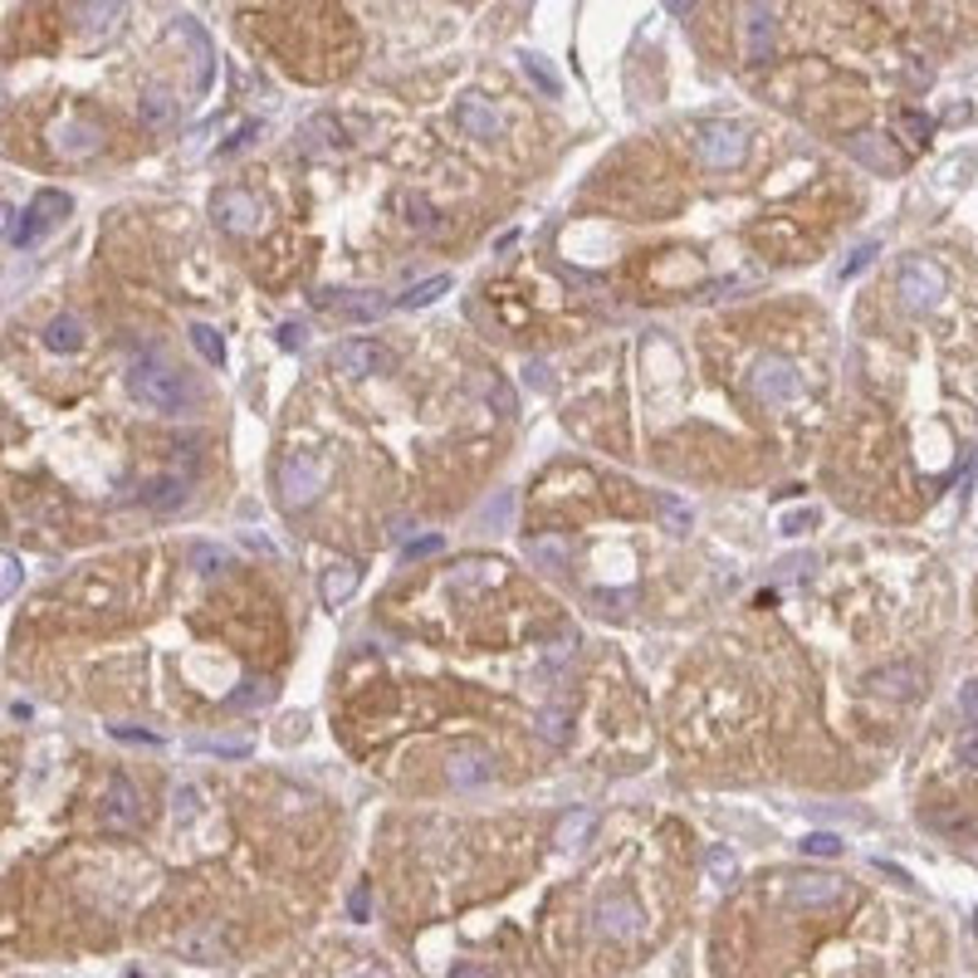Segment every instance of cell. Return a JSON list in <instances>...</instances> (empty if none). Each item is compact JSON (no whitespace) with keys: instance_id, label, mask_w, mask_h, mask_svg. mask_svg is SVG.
I'll return each mask as SVG.
<instances>
[{"instance_id":"9","label":"cell","mask_w":978,"mask_h":978,"mask_svg":"<svg viewBox=\"0 0 978 978\" xmlns=\"http://www.w3.org/2000/svg\"><path fill=\"white\" fill-rule=\"evenodd\" d=\"M866 690L881 695V700H915L925 690V671L915 661H890V665H881V671L866 675Z\"/></svg>"},{"instance_id":"37","label":"cell","mask_w":978,"mask_h":978,"mask_svg":"<svg viewBox=\"0 0 978 978\" xmlns=\"http://www.w3.org/2000/svg\"><path fill=\"white\" fill-rule=\"evenodd\" d=\"M490 402L500 406L504 416H518V396H514L510 382H500V377H494V382H490Z\"/></svg>"},{"instance_id":"41","label":"cell","mask_w":978,"mask_h":978,"mask_svg":"<svg viewBox=\"0 0 978 978\" xmlns=\"http://www.w3.org/2000/svg\"><path fill=\"white\" fill-rule=\"evenodd\" d=\"M539 734L549 739V744H563V739H567V729H563V714H559V710H549V714H543V720H539Z\"/></svg>"},{"instance_id":"22","label":"cell","mask_w":978,"mask_h":978,"mask_svg":"<svg viewBox=\"0 0 978 978\" xmlns=\"http://www.w3.org/2000/svg\"><path fill=\"white\" fill-rule=\"evenodd\" d=\"M142 504L157 514L181 510V504H187V480H152V485L142 490Z\"/></svg>"},{"instance_id":"31","label":"cell","mask_w":978,"mask_h":978,"mask_svg":"<svg viewBox=\"0 0 978 978\" xmlns=\"http://www.w3.org/2000/svg\"><path fill=\"white\" fill-rule=\"evenodd\" d=\"M138 108H142V118H147V122H152V128H167V122H171V118H177V103H171V98H167V93H147V98H142V103H138Z\"/></svg>"},{"instance_id":"48","label":"cell","mask_w":978,"mask_h":978,"mask_svg":"<svg viewBox=\"0 0 978 978\" xmlns=\"http://www.w3.org/2000/svg\"><path fill=\"white\" fill-rule=\"evenodd\" d=\"M348 910H353V920H363V915H367V890H353Z\"/></svg>"},{"instance_id":"5","label":"cell","mask_w":978,"mask_h":978,"mask_svg":"<svg viewBox=\"0 0 978 978\" xmlns=\"http://www.w3.org/2000/svg\"><path fill=\"white\" fill-rule=\"evenodd\" d=\"M749 392L759 396L763 406H783V402H792V392H798V373H792L788 357H759L749 373Z\"/></svg>"},{"instance_id":"49","label":"cell","mask_w":978,"mask_h":978,"mask_svg":"<svg viewBox=\"0 0 978 978\" xmlns=\"http://www.w3.org/2000/svg\"><path fill=\"white\" fill-rule=\"evenodd\" d=\"M451 978H490V974H485V969H475V964H455Z\"/></svg>"},{"instance_id":"47","label":"cell","mask_w":978,"mask_h":978,"mask_svg":"<svg viewBox=\"0 0 978 978\" xmlns=\"http://www.w3.org/2000/svg\"><path fill=\"white\" fill-rule=\"evenodd\" d=\"M171 812H177V817H191V812H196V788H181L177 802H171Z\"/></svg>"},{"instance_id":"40","label":"cell","mask_w":978,"mask_h":978,"mask_svg":"<svg viewBox=\"0 0 978 978\" xmlns=\"http://www.w3.org/2000/svg\"><path fill=\"white\" fill-rule=\"evenodd\" d=\"M16 587H20V563L10 553H0V597H10Z\"/></svg>"},{"instance_id":"29","label":"cell","mask_w":978,"mask_h":978,"mask_svg":"<svg viewBox=\"0 0 978 978\" xmlns=\"http://www.w3.org/2000/svg\"><path fill=\"white\" fill-rule=\"evenodd\" d=\"M896 128L906 132L910 147H925V142H930V132H935V122L925 113H915V108H906V113H896Z\"/></svg>"},{"instance_id":"35","label":"cell","mask_w":978,"mask_h":978,"mask_svg":"<svg viewBox=\"0 0 978 978\" xmlns=\"http://www.w3.org/2000/svg\"><path fill=\"white\" fill-rule=\"evenodd\" d=\"M655 510H661V518L671 528H690V510L675 500V494H655Z\"/></svg>"},{"instance_id":"6","label":"cell","mask_w":978,"mask_h":978,"mask_svg":"<svg viewBox=\"0 0 978 978\" xmlns=\"http://www.w3.org/2000/svg\"><path fill=\"white\" fill-rule=\"evenodd\" d=\"M210 216H216V226L226 230V235H255L259 230V201L250 191H240V187H226V191H216V201H210Z\"/></svg>"},{"instance_id":"17","label":"cell","mask_w":978,"mask_h":978,"mask_svg":"<svg viewBox=\"0 0 978 978\" xmlns=\"http://www.w3.org/2000/svg\"><path fill=\"white\" fill-rule=\"evenodd\" d=\"M445 773H451V788H480L494 778V759L490 753H455L451 763H445Z\"/></svg>"},{"instance_id":"32","label":"cell","mask_w":978,"mask_h":978,"mask_svg":"<svg viewBox=\"0 0 978 978\" xmlns=\"http://www.w3.org/2000/svg\"><path fill=\"white\" fill-rule=\"evenodd\" d=\"M528 559L543 563V567H563L567 563V543H553V539H534L528 543Z\"/></svg>"},{"instance_id":"23","label":"cell","mask_w":978,"mask_h":978,"mask_svg":"<svg viewBox=\"0 0 978 978\" xmlns=\"http://www.w3.org/2000/svg\"><path fill=\"white\" fill-rule=\"evenodd\" d=\"M592 832H597V812L577 808V812H567L563 822H559V847H563V851H577Z\"/></svg>"},{"instance_id":"42","label":"cell","mask_w":978,"mask_h":978,"mask_svg":"<svg viewBox=\"0 0 978 978\" xmlns=\"http://www.w3.org/2000/svg\"><path fill=\"white\" fill-rule=\"evenodd\" d=\"M431 553H441V539H436V534L406 543V563H421V559H431Z\"/></svg>"},{"instance_id":"30","label":"cell","mask_w":978,"mask_h":978,"mask_svg":"<svg viewBox=\"0 0 978 978\" xmlns=\"http://www.w3.org/2000/svg\"><path fill=\"white\" fill-rule=\"evenodd\" d=\"M524 73H528V79H534V83H539V89H543V93H549V98H559V93H563V83H559V73H553V69H549V59H539V55H528V59H524Z\"/></svg>"},{"instance_id":"3","label":"cell","mask_w":978,"mask_h":978,"mask_svg":"<svg viewBox=\"0 0 978 978\" xmlns=\"http://www.w3.org/2000/svg\"><path fill=\"white\" fill-rule=\"evenodd\" d=\"M695 147H700V162H704V167L729 171V167L744 162L749 138H744V128H739V122H704L700 138H695Z\"/></svg>"},{"instance_id":"46","label":"cell","mask_w":978,"mask_h":978,"mask_svg":"<svg viewBox=\"0 0 978 978\" xmlns=\"http://www.w3.org/2000/svg\"><path fill=\"white\" fill-rule=\"evenodd\" d=\"M279 348H294V353H299V348H304V328H299V324H279Z\"/></svg>"},{"instance_id":"24","label":"cell","mask_w":978,"mask_h":978,"mask_svg":"<svg viewBox=\"0 0 978 978\" xmlns=\"http://www.w3.org/2000/svg\"><path fill=\"white\" fill-rule=\"evenodd\" d=\"M704 876H710L714 886H724V890L734 886V881H739V861H734V851H729V847H710V851H704Z\"/></svg>"},{"instance_id":"19","label":"cell","mask_w":978,"mask_h":978,"mask_svg":"<svg viewBox=\"0 0 978 978\" xmlns=\"http://www.w3.org/2000/svg\"><path fill=\"white\" fill-rule=\"evenodd\" d=\"M455 122L470 132V138H500V113H494L490 103H480V98H465L461 108H455Z\"/></svg>"},{"instance_id":"1","label":"cell","mask_w":978,"mask_h":978,"mask_svg":"<svg viewBox=\"0 0 978 978\" xmlns=\"http://www.w3.org/2000/svg\"><path fill=\"white\" fill-rule=\"evenodd\" d=\"M132 392H138V402L157 406V412H187V406L196 402L191 382L177 373V367L157 363V357H147V363L132 367Z\"/></svg>"},{"instance_id":"21","label":"cell","mask_w":978,"mask_h":978,"mask_svg":"<svg viewBox=\"0 0 978 978\" xmlns=\"http://www.w3.org/2000/svg\"><path fill=\"white\" fill-rule=\"evenodd\" d=\"M45 348H55V353H79V348H83V324H79L73 314L49 318V328H45Z\"/></svg>"},{"instance_id":"13","label":"cell","mask_w":978,"mask_h":978,"mask_svg":"<svg viewBox=\"0 0 978 978\" xmlns=\"http://www.w3.org/2000/svg\"><path fill=\"white\" fill-rule=\"evenodd\" d=\"M55 147H59V157H69V162H89L98 147H103V132H98L93 122L69 118V122H59L55 128Z\"/></svg>"},{"instance_id":"4","label":"cell","mask_w":978,"mask_h":978,"mask_svg":"<svg viewBox=\"0 0 978 978\" xmlns=\"http://www.w3.org/2000/svg\"><path fill=\"white\" fill-rule=\"evenodd\" d=\"M333 367H338L343 377H377V373H392L396 357H392V348H382L373 338H348L333 348Z\"/></svg>"},{"instance_id":"39","label":"cell","mask_w":978,"mask_h":978,"mask_svg":"<svg viewBox=\"0 0 978 978\" xmlns=\"http://www.w3.org/2000/svg\"><path fill=\"white\" fill-rule=\"evenodd\" d=\"M871 259H876V245H871V240H866V245H857V250H851V259H847V265H841V279L861 275V269L871 265Z\"/></svg>"},{"instance_id":"20","label":"cell","mask_w":978,"mask_h":978,"mask_svg":"<svg viewBox=\"0 0 978 978\" xmlns=\"http://www.w3.org/2000/svg\"><path fill=\"white\" fill-rule=\"evenodd\" d=\"M494 577H500V563H490V559H465V563H455L451 573H445V583H451L455 592H470V587L494 583Z\"/></svg>"},{"instance_id":"45","label":"cell","mask_w":978,"mask_h":978,"mask_svg":"<svg viewBox=\"0 0 978 978\" xmlns=\"http://www.w3.org/2000/svg\"><path fill=\"white\" fill-rule=\"evenodd\" d=\"M206 749L226 753V759H240V753H250V744H245V739H206Z\"/></svg>"},{"instance_id":"43","label":"cell","mask_w":978,"mask_h":978,"mask_svg":"<svg viewBox=\"0 0 978 978\" xmlns=\"http://www.w3.org/2000/svg\"><path fill=\"white\" fill-rule=\"evenodd\" d=\"M955 759L964 763V769H978V729H969V734L959 739V749H955Z\"/></svg>"},{"instance_id":"26","label":"cell","mask_w":978,"mask_h":978,"mask_svg":"<svg viewBox=\"0 0 978 978\" xmlns=\"http://www.w3.org/2000/svg\"><path fill=\"white\" fill-rule=\"evenodd\" d=\"M191 343H196V353H201L210 367L226 363V338H220V333L210 328V324H191Z\"/></svg>"},{"instance_id":"28","label":"cell","mask_w":978,"mask_h":978,"mask_svg":"<svg viewBox=\"0 0 978 978\" xmlns=\"http://www.w3.org/2000/svg\"><path fill=\"white\" fill-rule=\"evenodd\" d=\"M847 147H851V152H857V157H861V162H866V167H876V171H896V167H900V157H890V152H886V147H876V142H866V132H861V138H851Z\"/></svg>"},{"instance_id":"25","label":"cell","mask_w":978,"mask_h":978,"mask_svg":"<svg viewBox=\"0 0 978 978\" xmlns=\"http://www.w3.org/2000/svg\"><path fill=\"white\" fill-rule=\"evenodd\" d=\"M177 30H181V34H187V40L196 45V59H201V73H196V89H210V59H216V55H210L206 30H201V24H196V20H187V16L177 20Z\"/></svg>"},{"instance_id":"36","label":"cell","mask_w":978,"mask_h":978,"mask_svg":"<svg viewBox=\"0 0 978 978\" xmlns=\"http://www.w3.org/2000/svg\"><path fill=\"white\" fill-rule=\"evenodd\" d=\"M230 700L235 704H269V700H275V685H269V680H245Z\"/></svg>"},{"instance_id":"33","label":"cell","mask_w":978,"mask_h":978,"mask_svg":"<svg viewBox=\"0 0 978 978\" xmlns=\"http://www.w3.org/2000/svg\"><path fill=\"white\" fill-rule=\"evenodd\" d=\"M514 518V490H500L494 494V504H485V524L490 528H510Z\"/></svg>"},{"instance_id":"15","label":"cell","mask_w":978,"mask_h":978,"mask_svg":"<svg viewBox=\"0 0 978 978\" xmlns=\"http://www.w3.org/2000/svg\"><path fill=\"white\" fill-rule=\"evenodd\" d=\"M396 206H402V220H406V226H412L416 235H426V240H436V235H445L441 210L431 206L421 191H402V196H396Z\"/></svg>"},{"instance_id":"27","label":"cell","mask_w":978,"mask_h":978,"mask_svg":"<svg viewBox=\"0 0 978 978\" xmlns=\"http://www.w3.org/2000/svg\"><path fill=\"white\" fill-rule=\"evenodd\" d=\"M445 289H451V279H445V275H436V279H421V284H412V289H406L396 304H402V308H426V304H436Z\"/></svg>"},{"instance_id":"10","label":"cell","mask_w":978,"mask_h":978,"mask_svg":"<svg viewBox=\"0 0 978 978\" xmlns=\"http://www.w3.org/2000/svg\"><path fill=\"white\" fill-rule=\"evenodd\" d=\"M98 822H103L108 832H132V827L142 822V798H138V788H132L128 778H113V783H108L103 817H98Z\"/></svg>"},{"instance_id":"50","label":"cell","mask_w":978,"mask_h":978,"mask_svg":"<svg viewBox=\"0 0 978 978\" xmlns=\"http://www.w3.org/2000/svg\"><path fill=\"white\" fill-rule=\"evenodd\" d=\"M250 138H255V128H240V132H235V138H230L226 147H220V152H235V147H245V142H250Z\"/></svg>"},{"instance_id":"16","label":"cell","mask_w":978,"mask_h":978,"mask_svg":"<svg viewBox=\"0 0 978 978\" xmlns=\"http://www.w3.org/2000/svg\"><path fill=\"white\" fill-rule=\"evenodd\" d=\"M328 308V314L338 318H353V324H367V318H382L387 314V299H377V294H333V299H318Z\"/></svg>"},{"instance_id":"18","label":"cell","mask_w":978,"mask_h":978,"mask_svg":"<svg viewBox=\"0 0 978 978\" xmlns=\"http://www.w3.org/2000/svg\"><path fill=\"white\" fill-rule=\"evenodd\" d=\"M357 583H363V567L343 559V563H333L328 573H324V583H318V592H324V602H328V606H343V602H348L353 592H357Z\"/></svg>"},{"instance_id":"8","label":"cell","mask_w":978,"mask_h":978,"mask_svg":"<svg viewBox=\"0 0 978 978\" xmlns=\"http://www.w3.org/2000/svg\"><path fill=\"white\" fill-rule=\"evenodd\" d=\"M945 294V275H939L935 259H906L900 265V299L906 308H930Z\"/></svg>"},{"instance_id":"14","label":"cell","mask_w":978,"mask_h":978,"mask_svg":"<svg viewBox=\"0 0 978 978\" xmlns=\"http://www.w3.org/2000/svg\"><path fill=\"white\" fill-rule=\"evenodd\" d=\"M773 55V10L749 6L744 10V59L749 65H763Z\"/></svg>"},{"instance_id":"51","label":"cell","mask_w":978,"mask_h":978,"mask_svg":"<svg viewBox=\"0 0 978 978\" xmlns=\"http://www.w3.org/2000/svg\"><path fill=\"white\" fill-rule=\"evenodd\" d=\"M357 978H387V974H377V969H367V974H357Z\"/></svg>"},{"instance_id":"12","label":"cell","mask_w":978,"mask_h":978,"mask_svg":"<svg viewBox=\"0 0 978 978\" xmlns=\"http://www.w3.org/2000/svg\"><path fill=\"white\" fill-rule=\"evenodd\" d=\"M65 210H69V196H65V191H40V196L30 201V210H24V220L16 226V245H34L59 216H65Z\"/></svg>"},{"instance_id":"34","label":"cell","mask_w":978,"mask_h":978,"mask_svg":"<svg viewBox=\"0 0 978 978\" xmlns=\"http://www.w3.org/2000/svg\"><path fill=\"white\" fill-rule=\"evenodd\" d=\"M802 851H808V857H841V837L837 832H808L802 837Z\"/></svg>"},{"instance_id":"11","label":"cell","mask_w":978,"mask_h":978,"mask_svg":"<svg viewBox=\"0 0 978 978\" xmlns=\"http://www.w3.org/2000/svg\"><path fill=\"white\" fill-rule=\"evenodd\" d=\"M788 900L802 910H832V906H847L851 900V886L832 881V876H802V881L788 886Z\"/></svg>"},{"instance_id":"38","label":"cell","mask_w":978,"mask_h":978,"mask_svg":"<svg viewBox=\"0 0 978 978\" xmlns=\"http://www.w3.org/2000/svg\"><path fill=\"white\" fill-rule=\"evenodd\" d=\"M196 567H201V573H220V567H226V553L220 549H210V543H196Z\"/></svg>"},{"instance_id":"2","label":"cell","mask_w":978,"mask_h":978,"mask_svg":"<svg viewBox=\"0 0 978 978\" xmlns=\"http://www.w3.org/2000/svg\"><path fill=\"white\" fill-rule=\"evenodd\" d=\"M275 480H279L284 510H308V504L324 494L328 470H324V461H314V455H284L279 470H275Z\"/></svg>"},{"instance_id":"44","label":"cell","mask_w":978,"mask_h":978,"mask_svg":"<svg viewBox=\"0 0 978 978\" xmlns=\"http://www.w3.org/2000/svg\"><path fill=\"white\" fill-rule=\"evenodd\" d=\"M959 710H964V720L978 729V680H969V685L959 690Z\"/></svg>"},{"instance_id":"7","label":"cell","mask_w":978,"mask_h":978,"mask_svg":"<svg viewBox=\"0 0 978 978\" xmlns=\"http://www.w3.org/2000/svg\"><path fill=\"white\" fill-rule=\"evenodd\" d=\"M597 935L606 939H622V945H636L646 935V915L631 896H606L597 906Z\"/></svg>"}]
</instances>
